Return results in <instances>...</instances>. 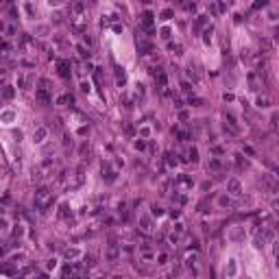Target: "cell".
Wrapping results in <instances>:
<instances>
[{"label":"cell","mask_w":279,"mask_h":279,"mask_svg":"<svg viewBox=\"0 0 279 279\" xmlns=\"http://www.w3.org/2000/svg\"><path fill=\"white\" fill-rule=\"evenodd\" d=\"M68 214H70V207H68V205H61V212H59V216H61V218H68Z\"/></svg>","instance_id":"2e32d148"},{"label":"cell","mask_w":279,"mask_h":279,"mask_svg":"<svg viewBox=\"0 0 279 279\" xmlns=\"http://www.w3.org/2000/svg\"><path fill=\"white\" fill-rule=\"evenodd\" d=\"M227 190H229L231 194H240V181H238V179H229V181H227Z\"/></svg>","instance_id":"8992f818"},{"label":"cell","mask_w":279,"mask_h":279,"mask_svg":"<svg viewBox=\"0 0 279 279\" xmlns=\"http://www.w3.org/2000/svg\"><path fill=\"white\" fill-rule=\"evenodd\" d=\"M39 279H46V275H42V277H39Z\"/></svg>","instance_id":"4316f807"},{"label":"cell","mask_w":279,"mask_h":279,"mask_svg":"<svg viewBox=\"0 0 279 279\" xmlns=\"http://www.w3.org/2000/svg\"><path fill=\"white\" fill-rule=\"evenodd\" d=\"M190 105H203V100L196 98V96H190Z\"/></svg>","instance_id":"ffe728a7"},{"label":"cell","mask_w":279,"mask_h":279,"mask_svg":"<svg viewBox=\"0 0 279 279\" xmlns=\"http://www.w3.org/2000/svg\"><path fill=\"white\" fill-rule=\"evenodd\" d=\"M142 26H144L148 33H153V13L151 11H144V15H142Z\"/></svg>","instance_id":"277c9868"},{"label":"cell","mask_w":279,"mask_h":279,"mask_svg":"<svg viewBox=\"0 0 279 279\" xmlns=\"http://www.w3.org/2000/svg\"><path fill=\"white\" fill-rule=\"evenodd\" d=\"M5 96H7V98H11V96H13V89H11V87H7V89H5Z\"/></svg>","instance_id":"7402d4cb"},{"label":"cell","mask_w":279,"mask_h":279,"mask_svg":"<svg viewBox=\"0 0 279 279\" xmlns=\"http://www.w3.org/2000/svg\"><path fill=\"white\" fill-rule=\"evenodd\" d=\"M48 81H46V79H42L39 81V87H37V100H39V103L42 105H48L50 103V94H48Z\"/></svg>","instance_id":"6da1fadb"},{"label":"cell","mask_w":279,"mask_h":279,"mask_svg":"<svg viewBox=\"0 0 279 279\" xmlns=\"http://www.w3.org/2000/svg\"><path fill=\"white\" fill-rule=\"evenodd\" d=\"M81 89L83 92H89V83H81Z\"/></svg>","instance_id":"cb8c5ba5"},{"label":"cell","mask_w":279,"mask_h":279,"mask_svg":"<svg viewBox=\"0 0 279 279\" xmlns=\"http://www.w3.org/2000/svg\"><path fill=\"white\" fill-rule=\"evenodd\" d=\"M168 164H170V166H174V164H177V159H174L172 155H168Z\"/></svg>","instance_id":"d4e9b609"},{"label":"cell","mask_w":279,"mask_h":279,"mask_svg":"<svg viewBox=\"0 0 279 279\" xmlns=\"http://www.w3.org/2000/svg\"><path fill=\"white\" fill-rule=\"evenodd\" d=\"M5 172H7V170L2 168V166H0V177H5Z\"/></svg>","instance_id":"484cf974"},{"label":"cell","mask_w":279,"mask_h":279,"mask_svg":"<svg viewBox=\"0 0 279 279\" xmlns=\"http://www.w3.org/2000/svg\"><path fill=\"white\" fill-rule=\"evenodd\" d=\"M57 68H59V74H61L63 79H68V77H70V63H68V61H59V63H57Z\"/></svg>","instance_id":"5b68a950"},{"label":"cell","mask_w":279,"mask_h":279,"mask_svg":"<svg viewBox=\"0 0 279 279\" xmlns=\"http://www.w3.org/2000/svg\"><path fill=\"white\" fill-rule=\"evenodd\" d=\"M262 183L268 188V192H277V181L273 174H262Z\"/></svg>","instance_id":"3957f363"},{"label":"cell","mask_w":279,"mask_h":279,"mask_svg":"<svg viewBox=\"0 0 279 279\" xmlns=\"http://www.w3.org/2000/svg\"><path fill=\"white\" fill-rule=\"evenodd\" d=\"M168 262V255L166 253H159V257H157V264H166Z\"/></svg>","instance_id":"ac0fdd59"},{"label":"cell","mask_w":279,"mask_h":279,"mask_svg":"<svg viewBox=\"0 0 279 279\" xmlns=\"http://www.w3.org/2000/svg\"><path fill=\"white\" fill-rule=\"evenodd\" d=\"M177 181H179L181 185H188V188L192 185V181H190V179H188V177H185V174H181V177H179V179H177Z\"/></svg>","instance_id":"5bb4252c"},{"label":"cell","mask_w":279,"mask_h":279,"mask_svg":"<svg viewBox=\"0 0 279 279\" xmlns=\"http://www.w3.org/2000/svg\"><path fill=\"white\" fill-rule=\"evenodd\" d=\"M190 157H192V161L199 159V151H196V148H190Z\"/></svg>","instance_id":"d6986e66"},{"label":"cell","mask_w":279,"mask_h":279,"mask_svg":"<svg viewBox=\"0 0 279 279\" xmlns=\"http://www.w3.org/2000/svg\"><path fill=\"white\" fill-rule=\"evenodd\" d=\"M172 17V11L170 9H166V11H161V20H170Z\"/></svg>","instance_id":"e0dca14e"},{"label":"cell","mask_w":279,"mask_h":279,"mask_svg":"<svg viewBox=\"0 0 279 279\" xmlns=\"http://www.w3.org/2000/svg\"><path fill=\"white\" fill-rule=\"evenodd\" d=\"M257 103H259V107H268V103H271V100H268V96H259Z\"/></svg>","instance_id":"9a60e30c"},{"label":"cell","mask_w":279,"mask_h":279,"mask_svg":"<svg viewBox=\"0 0 279 279\" xmlns=\"http://www.w3.org/2000/svg\"><path fill=\"white\" fill-rule=\"evenodd\" d=\"M48 199H50V192H48V188H39L35 192V207H44L46 203H48Z\"/></svg>","instance_id":"7a4b0ae2"},{"label":"cell","mask_w":279,"mask_h":279,"mask_svg":"<svg viewBox=\"0 0 279 279\" xmlns=\"http://www.w3.org/2000/svg\"><path fill=\"white\" fill-rule=\"evenodd\" d=\"M188 77H190V79H192L194 83H196V81L201 79V77H199V72H196V70H194V68H192V63H190V68H188Z\"/></svg>","instance_id":"8fae6325"},{"label":"cell","mask_w":279,"mask_h":279,"mask_svg":"<svg viewBox=\"0 0 279 279\" xmlns=\"http://www.w3.org/2000/svg\"><path fill=\"white\" fill-rule=\"evenodd\" d=\"M183 92H188V94L192 92V85H190V83H183Z\"/></svg>","instance_id":"603a6c76"},{"label":"cell","mask_w":279,"mask_h":279,"mask_svg":"<svg viewBox=\"0 0 279 279\" xmlns=\"http://www.w3.org/2000/svg\"><path fill=\"white\" fill-rule=\"evenodd\" d=\"M209 170L218 172V170H220V161H218V159H212V161H209Z\"/></svg>","instance_id":"7c38bea8"},{"label":"cell","mask_w":279,"mask_h":279,"mask_svg":"<svg viewBox=\"0 0 279 279\" xmlns=\"http://www.w3.org/2000/svg\"><path fill=\"white\" fill-rule=\"evenodd\" d=\"M81 183H83V166L77 168V185H81Z\"/></svg>","instance_id":"4fadbf2b"},{"label":"cell","mask_w":279,"mask_h":279,"mask_svg":"<svg viewBox=\"0 0 279 279\" xmlns=\"http://www.w3.org/2000/svg\"><path fill=\"white\" fill-rule=\"evenodd\" d=\"M103 177H105V181H107V183H111V181L116 179V172H111L107 166H103Z\"/></svg>","instance_id":"9c48e42d"},{"label":"cell","mask_w":279,"mask_h":279,"mask_svg":"<svg viewBox=\"0 0 279 279\" xmlns=\"http://www.w3.org/2000/svg\"><path fill=\"white\" fill-rule=\"evenodd\" d=\"M124 81H127V74H124V70L120 68V66H116V83H118L120 87H122V85H124Z\"/></svg>","instance_id":"52a82bcc"},{"label":"cell","mask_w":279,"mask_h":279,"mask_svg":"<svg viewBox=\"0 0 279 279\" xmlns=\"http://www.w3.org/2000/svg\"><path fill=\"white\" fill-rule=\"evenodd\" d=\"M79 55H81V57H89V50H85L83 46H79Z\"/></svg>","instance_id":"44dd1931"},{"label":"cell","mask_w":279,"mask_h":279,"mask_svg":"<svg viewBox=\"0 0 279 279\" xmlns=\"http://www.w3.org/2000/svg\"><path fill=\"white\" fill-rule=\"evenodd\" d=\"M83 9H85V5H83V2H74V5H72V11L77 13V17H81V13H83Z\"/></svg>","instance_id":"30bf717a"},{"label":"cell","mask_w":279,"mask_h":279,"mask_svg":"<svg viewBox=\"0 0 279 279\" xmlns=\"http://www.w3.org/2000/svg\"><path fill=\"white\" fill-rule=\"evenodd\" d=\"M46 135H48V129H46V127H39V129H37V131H35V142H44V137Z\"/></svg>","instance_id":"ba28073f"}]
</instances>
